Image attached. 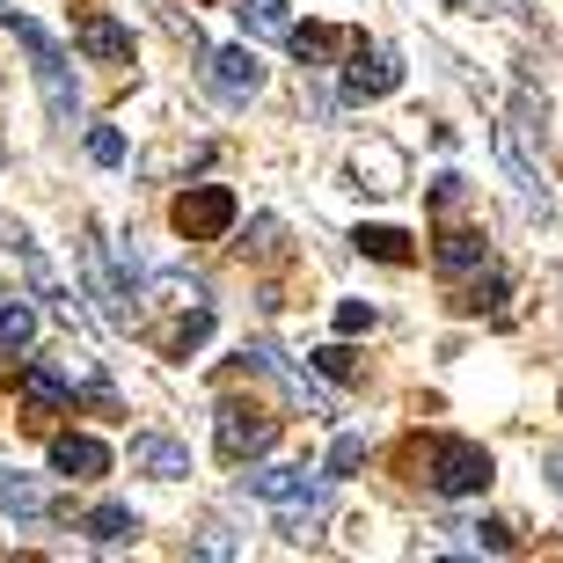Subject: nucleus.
Listing matches in <instances>:
<instances>
[{"label":"nucleus","instance_id":"2","mask_svg":"<svg viewBox=\"0 0 563 563\" xmlns=\"http://www.w3.org/2000/svg\"><path fill=\"white\" fill-rule=\"evenodd\" d=\"M0 380L22 396V424H30V432H52V424L74 410V380L52 374V366H0Z\"/></svg>","mask_w":563,"mask_h":563},{"label":"nucleus","instance_id":"13","mask_svg":"<svg viewBox=\"0 0 563 563\" xmlns=\"http://www.w3.org/2000/svg\"><path fill=\"white\" fill-rule=\"evenodd\" d=\"M206 336H212V308H184L168 330H154V352H162V358H190Z\"/></svg>","mask_w":563,"mask_h":563},{"label":"nucleus","instance_id":"15","mask_svg":"<svg viewBox=\"0 0 563 563\" xmlns=\"http://www.w3.org/2000/svg\"><path fill=\"white\" fill-rule=\"evenodd\" d=\"M234 22H242V37H292L286 0H234Z\"/></svg>","mask_w":563,"mask_h":563},{"label":"nucleus","instance_id":"4","mask_svg":"<svg viewBox=\"0 0 563 563\" xmlns=\"http://www.w3.org/2000/svg\"><path fill=\"white\" fill-rule=\"evenodd\" d=\"M234 190L228 184H190L176 190V206H168V228L184 234V242H220V234L234 228Z\"/></svg>","mask_w":563,"mask_h":563},{"label":"nucleus","instance_id":"17","mask_svg":"<svg viewBox=\"0 0 563 563\" xmlns=\"http://www.w3.org/2000/svg\"><path fill=\"white\" fill-rule=\"evenodd\" d=\"M0 512H15V520H44L52 505H44V490L30 476H0Z\"/></svg>","mask_w":563,"mask_h":563},{"label":"nucleus","instance_id":"1","mask_svg":"<svg viewBox=\"0 0 563 563\" xmlns=\"http://www.w3.org/2000/svg\"><path fill=\"white\" fill-rule=\"evenodd\" d=\"M250 490H256V498H272L278 512H286L292 542H300V534L322 520V505H330V476L314 483L308 468H250Z\"/></svg>","mask_w":563,"mask_h":563},{"label":"nucleus","instance_id":"25","mask_svg":"<svg viewBox=\"0 0 563 563\" xmlns=\"http://www.w3.org/2000/svg\"><path fill=\"white\" fill-rule=\"evenodd\" d=\"M476 534H483L476 549H490V556H505V549H512V527H505V520H483Z\"/></svg>","mask_w":563,"mask_h":563},{"label":"nucleus","instance_id":"18","mask_svg":"<svg viewBox=\"0 0 563 563\" xmlns=\"http://www.w3.org/2000/svg\"><path fill=\"white\" fill-rule=\"evenodd\" d=\"M352 242H358V250H366V256H380V264H410V256H418V250H410V234H402V228H358Z\"/></svg>","mask_w":563,"mask_h":563},{"label":"nucleus","instance_id":"10","mask_svg":"<svg viewBox=\"0 0 563 563\" xmlns=\"http://www.w3.org/2000/svg\"><path fill=\"white\" fill-rule=\"evenodd\" d=\"M74 44H81L88 59H103V66H132V30L118 15H81L74 22Z\"/></svg>","mask_w":563,"mask_h":563},{"label":"nucleus","instance_id":"8","mask_svg":"<svg viewBox=\"0 0 563 563\" xmlns=\"http://www.w3.org/2000/svg\"><path fill=\"white\" fill-rule=\"evenodd\" d=\"M212 88H220L228 103H250L256 88H264V59H256L250 44H228V52H212Z\"/></svg>","mask_w":563,"mask_h":563},{"label":"nucleus","instance_id":"29","mask_svg":"<svg viewBox=\"0 0 563 563\" xmlns=\"http://www.w3.org/2000/svg\"><path fill=\"white\" fill-rule=\"evenodd\" d=\"M556 483H563V454H556Z\"/></svg>","mask_w":563,"mask_h":563},{"label":"nucleus","instance_id":"20","mask_svg":"<svg viewBox=\"0 0 563 563\" xmlns=\"http://www.w3.org/2000/svg\"><path fill=\"white\" fill-rule=\"evenodd\" d=\"M336 44H344V37H336V30H322V22H308V30H292V52H300V66H322V59L336 52Z\"/></svg>","mask_w":563,"mask_h":563},{"label":"nucleus","instance_id":"28","mask_svg":"<svg viewBox=\"0 0 563 563\" xmlns=\"http://www.w3.org/2000/svg\"><path fill=\"white\" fill-rule=\"evenodd\" d=\"M8 15H15V8H8V0H0V22H8Z\"/></svg>","mask_w":563,"mask_h":563},{"label":"nucleus","instance_id":"23","mask_svg":"<svg viewBox=\"0 0 563 563\" xmlns=\"http://www.w3.org/2000/svg\"><path fill=\"white\" fill-rule=\"evenodd\" d=\"M374 322H380L374 300H344V308H336V336H358V330H374Z\"/></svg>","mask_w":563,"mask_h":563},{"label":"nucleus","instance_id":"11","mask_svg":"<svg viewBox=\"0 0 563 563\" xmlns=\"http://www.w3.org/2000/svg\"><path fill=\"white\" fill-rule=\"evenodd\" d=\"M498 162H505V176L520 184L527 212H542V220H549V184H542V168L527 162V146H520V125H498Z\"/></svg>","mask_w":563,"mask_h":563},{"label":"nucleus","instance_id":"24","mask_svg":"<svg viewBox=\"0 0 563 563\" xmlns=\"http://www.w3.org/2000/svg\"><path fill=\"white\" fill-rule=\"evenodd\" d=\"M314 374H330V380H358V358L344 352V344H330V352H314Z\"/></svg>","mask_w":563,"mask_h":563},{"label":"nucleus","instance_id":"6","mask_svg":"<svg viewBox=\"0 0 563 563\" xmlns=\"http://www.w3.org/2000/svg\"><path fill=\"white\" fill-rule=\"evenodd\" d=\"M212 439H220V461H250V454H264V446L278 439V418L264 410V402H220Z\"/></svg>","mask_w":563,"mask_h":563},{"label":"nucleus","instance_id":"7","mask_svg":"<svg viewBox=\"0 0 563 563\" xmlns=\"http://www.w3.org/2000/svg\"><path fill=\"white\" fill-rule=\"evenodd\" d=\"M396 88H402V59L388 44H358L352 66H344V96L352 103H374V96H396Z\"/></svg>","mask_w":563,"mask_h":563},{"label":"nucleus","instance_id":"22","mask_svg":"<svg viewBox=\"0 0 563 563\" xmlns=\"http://www.w3.org/2000/svg\"><path fill=\"white\" fill-rule=\"evenodd\" d=\"M88 162L118 168V162H125V132H118V125H96V132H88Z\"/></svg>","mask_w":563,"mask_h":563},{"label":"nucleus","instance_id":"9","mask_svg":"<svg viewBox=\"0 0 563 563\" xmlns=\"http://www.w3.org/2000/svg\"><path fill=\"white\" fill-rule=\"evenodd\" d=\"M52 468L74 476V483H96V476H110V446H103V439H88V432H59V439H52Z\"/></svg>","mask_w":563,"mask_h":563},{"label":"nucleus","instance_id":"30","mask_svg":"<svg viewBox=\"0 0 563 563\" xmlns=\"http://www.w3.org/2000/svg\"><path fill=\"white\" fill-rule=\"evenodd\" d=\"M446 8H461V0H446Z\"/></svg>","mask_w":563,"mask_h":563},{"label":"nucleus","instance_id":"12","mask_svg":"<svg viewBox=\"0 0 563 563\" xmlns=\"http://www.w3.org/2000/svg\"><path fill=\"white\" fill-rule=\"evenodd\" d=\"M132 468H140V476H162V483H184L190 454L168 432H132Z\"/></svg>","mask_w":563,"mask_h":563},{"label":"nucleus","instance_id":"16","mask_svg":"<svg viewBox=\"0 0 563 563\" xmlns=\"http://www.w3.org/2000/svg\"><path fill=\"white\" fill-rule=\"evenodd\" d=\"M476 264H483V234L476 228L439 234V272H476Z\"/></svg>","mask_w":563,"mask_h":563},{"label":"nucleus","instance_id":"5","mask_svg":"<svg viewBox=\"0 0 563 563\" xmlns=\"http://www.w3.org/2000/svg\"><path fill=\"white\" fill-rule=\"evenodd\" d=\"M490 476H498V461L476 439H439L432 446V490L439 498H476V490H490Z\"/></svg>","mask_w":563,"mask_h":563},{"label":"nucleus","instance_id":"14","mask_svg":"<svg viewBox=\"0 0 563 563\" xmlns=\"http://www.w3.org/2000/svg\"><path fill=\"white\" fill-rule=\"evenodd\" d=\"M88 542H96V549H125L132 542V534H140V520H132V505H118V498H110V505H96V512H88Z\"/></svg>","mask_w":563,"mask_h":563},{"label":"nucleus","instance_id":"21","mask_svg":"<svg viewBox=\"0 0 563 563\" xmlns=\"http://www.w3.org/2000/svg\"><path fill=\"white\" fill-rule=\"evenodd\" d=\"M358 461H366V439H358V432H344V439H336V446H330V461H322V476H352V468H358Z\"/></svg>","mask_w":563,"mask_h":563},{"label":"nucleus","instance_id":"19","mask_svg":"<svg viewBox=\"0 0 563 563\" xmlns=\"http://www.w3.org/2000/svg\"><path fill=\"white\" fill-rule=\"evenodd\" d=\"M30 336H37V314L22 308V300H15V308H0V352H8V358L30 352Z\"/></svg>","mask_w":563,"mask_h":563},{"label":"nucleus","instance_id":"27","mask_svg":"<svg viewBox=\"0 0 563 563\" xmlns=\"http://www.w3.org/2000/svg\"><path fill=\"white\" fill-rule=\"evenodd\" d=\"M461 190H468V184H461L454 168H446V176H439V184H432V206H461Z\"/></svg>","mask_w":563,"mask_h":563},{"label":"nucleus","instance_id":"3","mask_svg":"<svg viewBox=\"0 0 563 563\" xmlns=\"http://www.w3.org/2000/svg\"><path fill=\"white\" fill-rule=\"evenodd\" d=\"M8 30L22 37V52H30V66H37V88H44V103H52V118H59V125H74V118H81V96H74V81H66L59 44L44 37L30 15H8Z\"/></svg>","mask_w":563,"mask_h":563},{"label":"nucleus","instance_id":"26","mask_svg":"<svg viewBox=\"0 0 563 563\" xmlns=\"http://www.w3.org/2000/svg\"><path fill=\"white\" fill-rule=\"evenodd\" d=\"M286 388H292V396H300V402H308V410H330V396H322V388H314L308 374H286Z\"/></svg>","mask_w":563,"mask_h":563}]
</instances>
